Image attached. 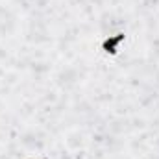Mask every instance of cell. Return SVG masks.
Listing matches in <instances>:
<instances>
[{"mask_svg": "<svg viewBox=\"0 0 159 159\" xmlns=\"http://www.w3.org/2000/svg\"><path fill=\"white\" fill-rule=\"evenodd\" d=\"M128 41H129V32L124 30V28H119L111 34H104L96 41V50H98L100 56H104L107 59H117V57L122 56L124 46L128 44Z\"/></svg>", "mask_w": 159, "mask_h": 159, "instance_id": "cell-1", "label": "cell"}, {"mask_svg": "<svg viewBox=\"0 0 159 159\" xmlns=\"http://www.w3.org/2000/svg\"><path fill=\"white\" fill-rule=\"evenodd\" d=\"M26 159H37V157H26Z\"/></svg>", "mask_w": 159, "mask_h": 159, "instance_id": "cell-2", "label": "cell"}]
</instances>
